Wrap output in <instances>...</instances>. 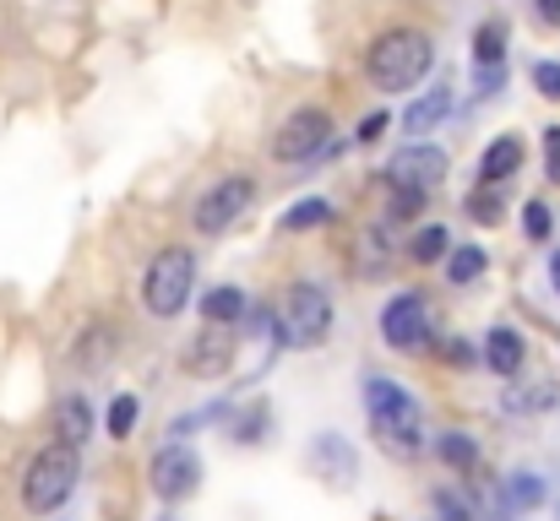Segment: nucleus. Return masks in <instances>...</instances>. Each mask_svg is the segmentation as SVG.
<instances>
[{
    "instance_id": "obj_1",
    "label": "nucleus",
    "mask_w": 560,
    "mask_h": 521,
    "mask_svg": "<svg viewBox=\"0 0 560 521\" xmlns=\"http://www.w3.org/2000/svg\"><path fill=\"white\" fill-rule=\"evenodd\" d=\"M435 71V38L413 22H397V27H381L365 49V76H371L375 93H413L424 76Z\"/></svg>"
},
{
    "instance_id": "obj_2",
    "label": "nucleus",
    "mask_w": 560,
    "mask_h": 521,
    "mask_svg": "<svg viewBox=\"0 0 560 521\" xmlns=\"http://www.w3.org/2000/svg\"><path fill=\"white\" fill-rule=\"evenodd\" d=\"M365 413H371L375 446H381L386 457L413 462V457L430 446V440H424V413H419V402H413L397 380H386V375H371V380H365Z\"/></svg>"
},
{
    "instance_id": "obj_3",
    "label": "nucleus",
    "mask_w": 560,
    "mask_h": 521,
    "mask_svg": "<svg viewBox=\"0 0 560 521\" xmlns=\"http://www.w3.org/2000/svg\"><path fill=\"white\" fill-rule=\"evenodd\" d=\"M77 478H82V446H66V440H49L27 473H22V506L33 517H55L71 495H77Z\"/></svg>"
},
{
    "instance_id": "obj_4",
    "label": "nucleus",
    "mask_w": 560,
    "mask_h": 521,
    "mask_svg": "<svg viewBox=\"0 0 560 521\" xmlns=\"http://www.w3.org/2000/svg\"><path fill=\"white\" fill-rule=\"evenodd\" d=\"M190 294H196V256L186 245H164L142 272V310L153 321H180V310H190Z\"/></svg>"
},
{
    "instance_id": "obj_5",
    "label": "nucleus",
    "mask_w": 560,
    "mask_h": 521,
    "mask_svg": "<svg viewBox=\"0 0 560 521\" xmlns=\"http://www.w3.org/2000/svg\"><path fill=\"white\" fill-rule=\"evenodd\" d=\"M272 327H278L283 347H294V353L322 347L327 332H332V299H327V288H322V283H289V288L278 294Z\"/></svg>"
},
{
    "instance_id": "obj_6",
    "label": "nucleus",
    "mask_w": 560,
    "mask_h": 521,
    "mask_svg": "<svg viewBox=\"0 0 560 521\" xmlns=\"http://www.w3.org/2000/svg\"><path fill=\"white\" fill-rule=\"evenodd\" d=\"M250 201H256V179H245V174H223L218 185H207L201 190V201L190 206V228L196 234H229L245 212H250Z\"/></svg>"
},
{
    "instance_id": "obj_7",
    "label": "nucleus",
    "mask_w": 560,
    "mask_h": 521,
    "mask_svg": "<svg viewBox=\"0 0 560 521\" xmlns=\"http://www.w3.org/2000/svg\"><path fill=\"white\" fill-rule=\"evenodd\" d=\"M327 142H332V115H327L322 104H305V109H294V115L278 126L272 158H278V164H311Z\"/></svg>"
},
{
    "instance_id": "obj_8",
    "label": "nucleus",
    "mask_w": 560,
    "mask_h": 521,
    "mask_svg": "<svg viewBox=\"0 0 560 521\" xmlns=\"http://www.w3.org/2000/svg\"><path fill=\"white\" fill-rule=\"evenodd\" d=\"M148 489H153L164 506H186L190 495L201 489V457L190 451L186 440H170V446L148 462Z\"/></svg>"
},
{
    "instance_id": "obj_9",
    "label": "nucleus",
    "mask_w": 560,
    "mask_h": 521,
    "mask_svg": "<svg viewBox=\"0 0 560 521\" xmlns=\"http://www.w3.org/2000/svg\"><path fill=\"white\" fill-rule=\"evenodd\" d=\"M229 364H234V327L223 321H201L180 347V375L190 380H218Z\"/></svg>"
},
{
    "instance_id": "obj_10",
    "label": "nucleus",
    "mask_w": 560,
    "mask_h": 521,
    "mask_svg": "<svg viewBox=\"0 0 560 521\" xmlns=\"http://www.w3.org/2000/svg\"><path fill=\"white\" fill-rule=\"evenodd\" d=\"M381 338L386 347H397V353H424L430 347V310H424V299L419 294H397V299H386L381 305Z\"/></svg>"
},
{
    "instance_id": "obj_11",
    "label": "nucleus",
    "mask_w": 560,
    "mask_h": 521,
    "mask_svg": "<svg viewBox=\"0 0 560 521\" xmlns=\"http://www.w3.org/2000/svg\"><path fill=\"white\" fill-rule=\"evenodd\" d=\"M392 174V185H402V190H435L441 179H446V153L441 147H430V142H408V147H397V158L386 164Z\"/></svg>"
},
{
    "instance_id": "obj_12",
    "label": "nucleus",
    "mask_w": 560,
    "mask_h": 521,
    "mask_svg": "<svg viewBox=\"0 0 560 521\" xmlns=\"http://www.w3.org/2000/svg\"><path fill=\"white\" fill-rule=\"evenodd\" d=\"M311 473L327 484V489H354V478H360V457H354V446L343 440V435H316L311 440Z\"/></svg>"
},
{
    "instance_id": "obj_13",
    "label": "nucleus",
    "mask_w": 560,
    "mask_h": 521,
    "mask_svg": "<svg viewBox=\"0 0 560 521\" xmlns=\"http://www.w3.org/2000/svg\"><path fill=\"white\" fill-rule=\"evenodd\" d=\"M446 115H452V87H424V93L402 109L397 131H408V137H430V131H441Z\"/></svg>"
},
{
    "instance_id": "obj_14",
    "label": "nucleus",
    "mask_w": 560,
    "mask_h": 521,
    "mask_svg": "<svg viewBox=\"0 0 560 521\" xmlns=\"http://www.w3.org/2000/svg\"><path fill=\"white\" fill-rule=\"evenodd\" d=\"M485 364H490L501 380L523 375V364H528V343H523V332H517V327H490V338H485Z\"/></svg>"
},
{
    "instance_id": "obj_15",
    "label": "nucleus",
    "mask_w": 560,
    "mask_h": 521,
    "mask_svg": "<svg viewBox=\"0 0 560 521\" xmlns=\"http://www.w3.org/2000/svg\"><path fill=\"white\" fill-rule=\"evenodd\" d=\"M55 440H66V446H88L93 440V407H88V396H60L55 402Z\"/></svg>"
},
{
    "instance_id": "obj_16",
    "label": "nucleus",
    "mask_w": 560,
    "mask_h": 521,
    "mask_svg": "<svg viewBox=\"0 0 560 521\" xmlns=\"http://www.w3.org/2000/svg\"><path fill=\"white\" fill-rule=\"evenodd\" d=\"M517 169H523V142L517 137H495L479 158V179H490V185H506Z\"/></svg>"
},
{
    "instance_id": "obj_17",
    "label": "nucleus",
    "mask_w": 560,
    "mask_h": 521,
    "mask_svg": "<svg viewBox=\"0 0 560 521\" xmlns=\"http://www.w3.org/2000/svg\"><path fill=\"white\" fill-rule=\"evenodd\" d=\"M250 310H245V288H234V283H218V288H207L201 294V321H223V327H240Z\"/></svg>"
},
{
    "instance_id": "obj_18",
    "label": "nucleus",
    "mask_w": 560,
    "mask_h": 521,
    "mask_svg": "<svg viewBox=\"0 0 560 521\" xmlns=\"http://www.w3.org/2000/svg\"><path fill=\"white\" fill-rule=\"evenodd\" d=\"M435 457H441L446 467H457V473H474V467H479V446H474V435H463V429L435 435Z\"/></svg>"
},
{
    "instance_id": "obj_19",
    "label": "nucleus",
    "mask_w": 560,
    "mask_h": 521,
    "mask_svg": "<svg viewBox=\"0 0 560 521\" xmlns=\"http://www.w3.org/2000/svg\"><path fill=\"white\" fill-rule=\"evenodd\" d=\"M506 60V22L490 16L474 27V66H501Z\"/></svg>"
},
{
    "instance_id": "obj_20",
    "label": "nucleus",
    "mask_w": 560,
    "mask_h": 521,
    "mask_svg": "<svg viewBox=\"0 0 560 521\" xmlns=\"http://www.w3.org/2000/svg\"><path fill=\"white\" fill-rule=\"evenodd\" d=\"M408 256H413L419 267H435V261H446V256H452V234H446L441 223H424V228L408 239Z\"/></svg>"
},
{
    "instance_id": "obj_21",
    "label": "nucleus",
    "mask_w": 560,
    "mask_h": 521,
    "mask_svg": "<svg viewBox=\"0 0 560 521\" xmlns=\"http://www.w3.org/2000/svg\"><path fill=\"white\" fill-rule=\"evenodd\" d=\"M322 223H332V201H322V196L294 201V206L283 212V234H305V228H322Z\"/></svg>"
},
{
    "instance_id": "obj_22",
    "label": "nucleus",
    "mask_w": 560,
    "mask_h": 521,
    "mask_svg": "<svg viewBox=\"0 0 560 521\" xmlns=\"http://www.w3.org/2000/svg\"><path fill=\"white\" fill-rule=\"evenodd\" d=\"M485 267H490V256H485L479 245H457V250L446 256V277H452L457 288H463V283H479Z\"/></svg>"
},
{
    "instance_id": "obj_23",
    "label": "nucleus",
    "mask_w": 560,
    "mask_h": 521,
    "mask_svg": "<svg viewBox=\"0 0 560 521\" xmlns=\"http://www.w3.org/2000/svg\"><path fill=\"white\" fill-rule=\"evenodd\" d=\"M501 495H506L517 511H539L550 489H545V478H539V473H528V467H523V473H512V478H506V489H501Z\"/></svg>"
},
{
    "instance_id": "obj_24",
    "label": "nucleus",
    "mask_w": 560,
    "mask_h": 521,
    "mask_svg": "<svg viewBox=\"0 0 560 521\" xmlns=\"http://www.w3.org/2000/svg\"><path fill=\"white\" fill-rule=\"evenodd\" d=\"M137 418H142V402H137L131 391H120V396L109 402V413H104V429H109V440H126V435L137 429Z\"/></svg>"
},
{
    "instance_id": "obj_25",
    "label": "nucleus",
    "mask_w": 560,
    "mask_h": 521,
    "mask_svg": "<svg viewBox=\"0 0 560 521\" xmlns=\"http://www.w3.org/2000/svg\"><path fill=\"white\" fill-rule=\"evenodd\" d=\"M109 343H115V332L98 321L93 332H82V343H77V369H104L109 364Z\"/></svg>"
},
{
    "instance_id": "obj_26",
    "label": "nucleus",
    "mask_w": 560,
    "mask_h": 521,
    "mask_svg": "<svg viewBox=\"0 0 560 521\" xmlns=\"http://www.w3.org/2000/svg\"><path fill=\"white\" fill-rule=\"evenodd\" d=\"M501 206H506V196H501V185H490V179H479V190L468 196V217H474V223H495V217H501Z\"/></svg>"
},
{
    "instance_id": "obj_27",
    "label": "nucleus",
    "mask_w": 560,
    "mask_h": 521,
    "mask_svg": "<svg viewBox=\"0 0 560 521\" xmlns=\"http://www.w3.org/2000/svg\"><path fill=\"white\" fill-rule=\"evenodd\" d=\"M523 234H528V239H550V234H556L550 201H528V206H523Z\"/></svg>"
},
{
    "instance_id": "obj_28",
    "label": "nucleus",
    "mask_w": 560,
    "mask_h": 521,
    "mask_svg": "<svg viewBox=\"0 0 560 521\" xmlns=\"http://www.w3.org/2000/svg\"><path fill=\"white\" fill-rule=\"evenodd\" d=\"M261 429H267V402H250V407L234 418V440H240V446H256Z\"/></svg>"
},
{
    "instance_id": "obj_29",
    "label": "nucleus",
    "mask_w": 560,
    "mask_h": 521,
    "mask_svg": "<svg viewBox=\"0 0 560 521\" xmlns=\"http://www.w3.org/2000/svg\"><path fill=\"white\" fill-rule=\"evenodd\" d=\"M545 402H556V386H512L506 391V407L512 413H528V407H545Z\"/></svg>"
},
{
    "instance_id": "obj_30",
    "label": "nucleus",
    "mask_w": 560,
    "mask_h": 521,
    "mask_svg": "<svg viewBox=\"0 0 560 521\" xmlns=\"http://www.w3.org/2000/svg\"><path fill=\"white\" fill-rule=\"evenodd\" d=\"M419 206H424V190H402V185H392V206H386V217H392V223L419 217Z\"/></svg>"
},
{
    "instance_id": "obj_31",
    "label": "nucleus",
    "mask_w": 560,
    "mask_h": 521,
    "mask_svg": "<svg viewBox=\"0 0 560 521\" xmlns=\"http://www.w3.org/2000/svg\"><path fill=\"white\" fill-rule=\"evenodd\" d=\"M430 511H435V521H474V511H468L452 489H435V495H430Z\"/></svg>"
},
{
    "instance_id": "obj_32",
    "label": "nucleus",
    "mask_w": 560,
    "mask_h": 521,
    "mask_svg": "<svg viewBox=\"0 0 560 521\" xmlns=\"http://www.w3.org/2000/svg\"><path fill=\"white\" fill-rule=\"evenodd\" d=\"M534 87H539L550 104H560V60H539V66H534Z\"/></svg>"
},
{
    "instance_id": "obj_33",
    "label": "nucleus",
    "mask_w": 560,
    "mask_h": 521,
    "mask_svg": "<svg viewBox=\"0 0 560 521\" xmlns=\"http://www.w3.org/2000/svg\"><path fill=\"white\" fill-rule=\"evenodd\" d=\"M545 174L550 185H560V126H545Z\"/></svg>"
},
{
    "instance_id": "obj_34",
    "label": "nucleus",
    "mask_w": 560,
    "mask_h": 521,
    "mask_svg": "<svg viewBox=\"0 0 560 521\" xmlns=\"http://www.w3.org/2000/svg\"><path fill=\"white\" fill-rule=\"evenodd\" d=\"M523 511L506 500V495H495V500H485V521H517Z\"/></svg>"
},
{
    "instance_id": "obj_35",
    "label": "nucleus",
    "mask_w": 560,
    "mask_h": 521,
    "mask_svg": "<svg viewBox=\"0 0 560 521\" xmlns=\"http://www.w3.org/2000/svg\"><path fill=\"white\" fill-rule=\"evenodd\" d=\"M381 131H386V115H365V126H360V142H381Z\"/></svg>"
},
{
    "instance_id": "obj_36",
    "label": "nucleus",
    "mask_w": 560,
    "mask_h": 521,
    "mask_svg": "<svg viewBox=\"0 0 560 521\" xmlns=\"http://www.w3.org/2000/svg\"><path fill=\"white\" fill-rule=\"evenodd\" d=\"M534 11H539L545 27H560V0H534Z\"/></svg>"
},
{
    "instance_id": "obj_37",
    "label": "nucleus",
    "mask_w": 560,
    "mask_h": 521,
    "mask_svg": "<svg viewBox=\"0 0 560 521\" xmlns=\"http://www.w3.org/2000/svg\"><path fill=\"white\" fill-rule=\"evenodd\" d=\"M446 358H452V364H468L474 353H468V343H446Z\"/></svg>"
},
{
    "instance_id": "obj_38",
    "label": "nucleus",
    "mask_w": 560,
    "mask_h": 521,
    "mask_svg": "<svg viewBox=\"0 0 560 521\" xmlns=\"http://www.w3.org/2000/svg\"><path fill=\"white\" fill-rule=\"evenodd\" d=\"M550 283H556V294H560V250L550 256Z\"/></svg>"
}]
</instances>
